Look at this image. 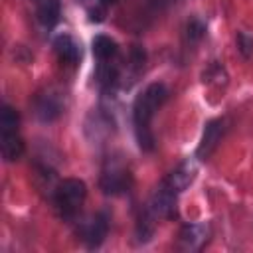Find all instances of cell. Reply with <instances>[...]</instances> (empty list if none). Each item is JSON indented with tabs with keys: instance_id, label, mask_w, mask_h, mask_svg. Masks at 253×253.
Here are the masks:
<instances>
[{
	"instance_id": "obj_3",
	"label": "cell",
	"mask_w": 253,
	"mask_h": 253,
	"mask_svg": "<svg viewBox=\"0 0 253 253\" xmlns=\"http://www.w3.org/2000/svg\"><path fill=\"white\" fill-rule=\"evenodd\" d=\"M18 113L4 105L0 111V150L6 162H14L24 154V140L18 132Z\"/></svg>"
},
{
	"instance_id": "obj_10",
	"label": "cell",
	"mask_w": 253,
	"mask_h": 253,
	"mask_svg": "<svg viewBox=\"0 0 253 253\" xmlns=\"http://www.w3.org/2000/svg\"><path fill=\"white\" fill-rule=\"evenodd\" d=\"M61 111H63L61 97L57 93H53V91H47V93L40 95L38 101H36V115H38L40 121H47L49 123V121L57 119L61 115Z\"/></svg>"
},
{
	"instance_id": "obj_8",
	"label": "cell",
	"mask_w": 253,
	"mask_h": 253,
	"mask_svg": "<svg viewBox=\"0 0 253 253\" xmlns=\"http://www.w3.org/2000/svg\"><path fill=\"white\" fill-rule=\"evenodd\" d=\"M223 132H225V121L223 119H215V121L208 123L206 130H204V136H202V142L198 146V156L200 158H208L217 148Z\"/></svg>"
},
{
	"instance_id": "obj_14",
	"label": "cell",
	"mask_w": 253,
	"mask_h": 253,
	"mask_svg": "<svg viewBox=\"0 0 253 253\" xmlns=\"http://www.w3.org/2000/svg\"><path fill=\"white\" fill-rule=\"evenodd\" d=\"M237 47L239 51L245 55V57H251L253 55V38H249L247 34H237Z\"/></svg>"
},
{
	"instance_id": "obj_1",
	"label": "cell",
	"mask_w": 253,
	"mask_h": 253,
	"mask_svg": "<svg viewBox=\"0 0 253 253\" xmlns=\"http://www.w3.org/2000/svg\"><path fill=\"white\" fill-rule=\"evenodd\" d=\"M166 97H168L166 87L162 83H152L134 101V107H132L134 130H136L138 144L144 150H150L154 146V136H152V130H150V121H152L154 113L162 107Z\"/></svg>"
},
{
	"instance_id": "obj_12",
	"label": "cell",
	"mask_w": 253,
	"mask_h": 253,
	"mask_svg": "<svg viewBox=\"0 0 253 253\" xmlns=\"http://www.w3.org/2000/svg\"><path fill=\"white\" fill-rule=\"evenodd\" d=\"M38 18L43 26H53L59 18V0H38Z\"/></svg>"
},
{
	"instance_id": "obj_16",
	"label": "cell",
	"mask_w": 253,
	"mask_h": 253,
	"mask_svg": "<svg viewBox=\"0 0 253 253\" xmlns=\"http://www.w3.org/2000/svg\"><path fill=\"white\" fill-rule=\"evenodd\" d=\"M113 2H117V0H105V4L109 6V4H113Z\"/></svg>"
},
{
	"instance_id": "obj_2",
	"label": "cell",
	"mask_w": 253,
	"mask_h": 253,
	"mask_svg": "<svg viewBox=\"0 0 253 253\" xmlns=\"http://www.w3.org/2000/svg\"><path fill=\"white\" fill-rule=\"evenodd\" d=\"M87 196V188L77 178H65L61 180L53 190V204L61 217L71 219L79 213L83 202Z\"/></svg>"
},
{
	"instance_id": "obj_9",
	"label": "cell",
	"mask_w": 253,
	"mask_h": 253,
	"mask_svg": "<svg viewBox=\"0 0 253 253\" xmlns=\"http://www.w3.org/2000/svg\"><path fill=\"white\" fill-rule=\"evenodd\" d=\"M208 227L206 225H200V223H192V225H186L182 231H180V237H178V247L184 249V251H198L206 245L208 241Z\"/></svg>"
},
{
	"instance_id": "obj_5",
	"label": "cell",
	"mask_w": 253,
	"mask_h": 253,
	"mask_svg": "<svg viewBox=\"0 0 253 253\" xmlns=\"http://www.w3.org/2000/svg\"><path fill=\"white\" fill-rule=\"evenodd\" d=\"M107 229H109V223L103 213L89 215L77 223V235L87 247H97L105 239Z\"/></svg>"
},
{
	"instance_id": "obj_11",
	"label": "cell",
	"mask_w": 253,
	"mask_h": 253,
	"mask_svg": "<svg viewBox=\"0 0 253 253\" xmlns=\"http://www.w3.org/2000/svg\"><path fill=\"white\" fill-rule=\"evenodd\" d=\"M93 53H95V57L99 61V67L117 65V61H119V47L107 36H97L93 40Z\"/></svg>"
},
{
	"instance_id": "obj_7",
	"label": "cell",
	"mask_w": 253,
	"mask_h": 253,
	"mask_svg": "<svg viewBox=\"0 0 253 253\" xmlns=\"http://www.w3.org/2000/svg\"><path fill=\"white\" fill-rule=\"evenodd\" d=\"M53 51L57 55V59L63 63V65H69V67H75L79 63V57H81V49H79V43L73 40V36L69 34H61L53 40Z\"/></svg>"
},
{
	"instance_id": "obj_4",
	"label": "cell",
	"mask_w": 253,
	"mask_h": 253,
	"mask_svg": "<svg viewBox=\"0 0 253 253\" xmlns=\"http://www.w3.org/2000/svg\"><path fill=\"white\" fill-rule=\"evenodd\" d=\"M99 186L105 194H121L130 186V172L121 156H109L101 168Z\"/></svg>"
},
{
	"instance_id": "obj_6",
	"label": "cell",
	"mask_w": 253,
	"mask_h": 253,
	"mask_svg": "<svg viewBox=\"0 0 253 253\" xmlns=\"http://www.w3.org/2000/svg\"><path fill=\"white\" fill-rule=\"evenodd\" d=\"M196 172H198V168H196L194 162H190V160H188V162H182L180 166H176V168L162 180L160 186H164L166 190H170V192H174V194L178 196V194H182V192L194 182Z\"/></svg>"
},
{
	"instance_id": "obj_15",
	"label": "cell",
	"mask_w": 253,
	"mask_h": 253,
	"mask_svg": "<svg viewBox=\"0 0 253 253\" xmlns=\"http://www.w3.org/2000/svg\"><path fill=\"white\" fill-rule=\"evenodd\" d=\"M186 32H188V38L190 40H194V42H198L202 36H204V24L200 22V20H196V18H192L190 22H188V28H186Z\"/></svg>"
},
{
	"instance_id": "obj_13",
	"label": "cell",
	"mask_w": 253,
	"mask_h": 253,
	"mask_svg": "<svg viewBox=\"0 0 253 253\" xmlns=\"http://www.w3.org/2000/svg\"><path fill=\"white\" fill-rule=\"evenodd\" d=\"M85 8L93 22H101L105 18V10H107L105 0H85Z\"/></svg>"
}]
</instances>
